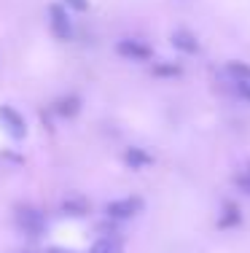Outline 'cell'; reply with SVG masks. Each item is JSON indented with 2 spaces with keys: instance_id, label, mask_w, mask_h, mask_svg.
Here are the masks:
<instances>
[{
  "instance_id": "6da1fadb",
  "label": "cell",
  "mask_w": 250,
  "mask_h": 253,
  "mask_svg": "<svg viewBox=\"0 0 250 253\" xmlns=\"http://www.w3.org/2000/svg\"><path fill=\"white\" fill-rule=\"evenodd\" d=\"M16 218V226H19L22 234H27V237H40V234L46 232V215L40 213L38 208H33V205H19L14 213Z\"/></svg>"
},
{
  "instance_id": "7a4b0ae2",
  "label": "cell",
  "mask_w": 250,
  "mask_h": 253,
  "mask_svg": "<svg viewBox=\"0 0 250 253\" xmlns=\"http://www.w3.org/2000/svg\"><path fill=\"white\" fill-rule=\"evenodd\" d=\"M49 27H51V33H54L57 41H70V38H73V33H75L68 8L59 5V3L49 5Z\"/></svg>"
},
{
  "instance_id": "3957f363",
  "label": "cell",
  "mask_w": 250,
  "mask_h": 253,
  "mask_svg": "<svg viewBox=\"0 0 250 253\" xmlns=\"http://www.w3.org/2000/svg\"><path fill=\"white\" fill-rule=\"evenodd\" d=\"M143 210V200L140 197H121V200H113L105 205V215L113 221H129L135 218Z\"/></svg>"
},
{
  "instance_id": "277c9868",
  "label": "cell",
  "mask_w": 250,
  "mask_h": 253,
  "mask_svg": "<svg viewBox=\"0 0 250 253\" xmlns=\"http://www.w3.org/2000/svg\"><path fill=\"white\" fill-rule=\"evenodd\" d=\"M116 51L121 54L124 59H132V62H148V59L153 57L151 46L143 43V41H138V38H121L116 43Z\"/></svg>"
},
{
  "instance_id": "5b68a950",
  "label": "cell",
  "mask_w": 250,
  "mask_h": 253,
  "mask_svg": "<svg viewBox=\"0 0 250 253\" xmlns=\"http://www.w3.org/2000/svg\"><path fill=\"white\" fill-rule=\"evenodd\" d=\"M0 122H3L5 126V132H8L14 140H22V137L27 135V122H25V116H22L16 108H11V105H0Z\"/></svg>"
},
{
  "instance_id": "8992f818",
  "label": "cell",
  "mask_w": 250,
  "mask_h": 253,
  "mask_svg": "<svg viewBox=\"0 0 250 253\" xmlns=\"http://www.w3.org/2000/svg\"><path fill=\"white\" fill-rule=\"evenodd\" d=\"M170 43L175 46L178 51H183V54H199V41H196V35L191 33V30H186V27H180V30H175V33L170 35Z\"/></svg>"
},
{
  "instance_id": "52a82bcc",
  "label": "cell",
  "mask_w": 250,
  "mask_h": 253,
  "mask_svg": "<svg viewBox=\"0 0 250 253\" xmlns=\"http://www.w3.org/2000/svg\"><path fill=\"white\" fill-rule=\"evenodd\" d=\"M89 253H124V240L118 237V234H103V237L89 248Z\"/></svg>"
},
{
  "instance_id": "ba28073f",
  "label": "cell",
  "mask_w": 250,
  "mask_h": 253,
  "mask_svg": "<svg viewBox=\"0 0 250 253\" xmlns=\"http://www.w3.org/2000/svg\"><path fill=\"white\" fill-rule=\"evenodd\" d=\"M240 221H242L240 205L237 202H223L221 218H218V229H234V226H240Z\"/></svg>"
},
{
  "instance_id": "9c48e42d",
  "label": "cell",
  "mask_w": 250,
  "mask_h": 253,
  "mask_svg": "<svg viewBox=\"0 0 250 253\" xmlns=\"http://www.w3.org/2000/svg\"><path fill=\"white\" fill-rule=\"evenodd\" d=\"M124 162H127V167H132V170H143V167L151 165V154L143 151V148H127L124 151Z\"/></svg>"
},
{
  "instance_id": "30bf717a",
  "label": "cell",
  "mask_w": 250,
  "mask_h": 253,
  "mask_svg": "<svg viewBox=\"0 0 250 253\" xmlns=\"http://www.w3.org/2000/svg\"><path fill=\"white\" fill-rule=\"evenodd\" d=\"M78 111H81V100L75 97V94H70V97H62V100L57 102V113H59V116L73 119Z\"/></svg>"
},
{
  "instance_id": "8fae6325",
  "label": "cell",
  "mask_w": 250,
  "mask_h": 253,
  "mask_svg": "<svg viewBox=\"0 0 250 253\" xmlns=\"http://www.w3.org/2000/svg\"><path fill=\"white\" fill-rule=\"evenodd\" d=\"M226 73L234 81H250V65L240 62V59H231V62H226Z\"/></svg>"
},
{
  "instance_id": "7c38bea8",
  "label": "cell",
  "mask_w": 250,
  "mask_h": 253,
  "mask_svg": "<svg viewBox=\"0 0 250 253\" xmlns=\"http://www.w3.org/2000/svg\"><path fill=\"white\" fill-rule=\"evenodd\" d=\"M62 210H65V213H70V215H86L89 213V205L83 200H65Z\"/></svg>"
},
{
  "instance_id": "4fadbf2b",
  "label": "cell",
  "mask_w": 250,
  "mask_h": 253,
  "mask_svg": "<svg viewBox=\"0 0 250 253\" xmlns=\"http://www.w3.org/2000/svg\"><path fill=\"white\" fill-rule=\"evenodd\" d=\"M183 70H180V65H153V76H159V78H178Z\"/></svg>"
},
{
  "instance_id": "5bb4252c",
  "label": "cell",
  "mask_w": 250,
  "mask_h": 253,
  "mask_svg": "<svg viewBox=\"0 0 250 253\" xmlns=\"http://www.w3.org/2000/svg\"><path fill=\"white\" fill-rule=\"evenodd\" d=\"M234 92L245 102H250V81H234Z\"/></svg>"
},
{
  "instance_id": "9a60e30c",
  "label": "cell",
  "mask_w": 250,
  "mask_h": 253,
  "mask_svg": "<svg viewBox=\"0 0 250 253\" xmlns=\"http://www.w3.org/2000/svg\"><path fill=\"white\" fill-rule=\"evenodd\" d=\"M234 183H237V189H240L242 194H248V197H250V178L245 175V172H242V175H237V178H234Z\"/></svg>"
},
{
  "instance_id": "2e32d148",
  "label": "cell",
  "mask_w": 250,
  "mask_h": 253,
  "mask_svg": "<svg viewBox=\"0 0 250 253\" xmlns=\"http://www.w3.org/2000/svg\"><path fill=\"white\" fill-rule=\"evenodd\" d=\"M65 5H68V8H73V11H89V0H62Z\"/></svg>"
},
{
  "instance_id": "e0dca14e",
  "label": "cell",
  "mask_w": 250,
  "mask_h": 253,
  "mask_svg": "<svg viewBox=\"0 0 250 253\" xmlns=\"http://www.w3.org/2000/svg\"><path fill=\"white\" fill-rule=\"evenodd\" d=\"M49 253H78V251H70V248H49Z\"/></svg>"
},
{
  "instance_id": "ac0fdd59",
  "label": "cell",
  "mask_w": 250,
  "mask_h": 253,
  "mask_svg": "<svg viewBox=\"0 0 250 253\" xmlns=\"http://www.w3.org/2000/svg\"><path fill=\"white\" fill-rule=\"evenodd\" d=\"M245 175H248V178H250V165H248V167H245Z\"/></svg>"
},
{
  "instance_id": "d6986e66",
  "label": "cell",
  "mask_w": 250,
  "mask_h": 253,
  "mask_svg": "<svg viewBox=\"0 0 250 253\" xmlns=\"http://www.w3.org/2000/svg\"><path fill=\"white\" fill-rule=\"evenodd\" d=\"M19 253H33V251H19Z\"/></svg>"
}]
</instances>
